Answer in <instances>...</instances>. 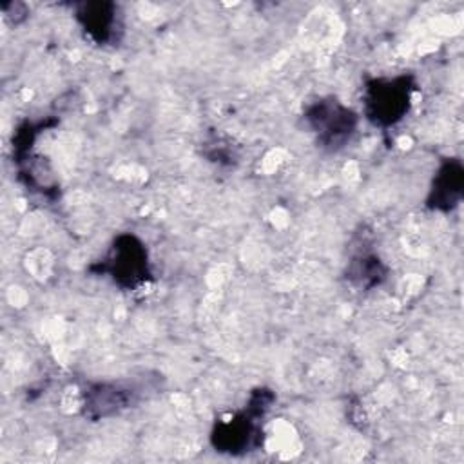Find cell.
<instances>
[{"mask_svg": "<svg viewBox=\"0 0 464 464\" xmlns=\"http://www.w3.org/2000/svg\"><path fill=\"white\" fill-rule=\"evenodd\" d=\"M276 395L268 388L250 392L245 408L230 419L216 420L210 431V444L216 451L227 455H245L263 446L261 419L274 404Z\"/></svg>", "mask_w": 464, "mask_h": 464, "instance_id": "obj_1", "label": "cell"}, {"mask_svg": "<svg viewBox=\"0 0 464 464\" xmlns=\"http://www.w3.org/2000/svg\"><path fill=\"white\" fill-rule=\"evenodd\" d=\"M417 82L413 74L370 78L362 91V111L366 120L381 129L397 125L410 111Z\"/></svg>", "mask_w": 464, "mask_h": 464, "instance_id": "obj_2", "label": "cell"}, {"mask_svg": "<svg viewBox=\"0 0 464 464\" xmlns=\"http://www.w3.org/2000/svg\"><path fill=\"white\" fill-rule=\"evenodd\" d=\"M96 276H109L120 288L136 290L152 279L149 252L145 243L130 234H118L107 254L89 266Z\"/></svg>", "mask_w": 464, "mask_h": 464, "instance_id": "obj_3", "label": "cell"}, {"mask_svg": "<svg viewBox=\"0 0 464 464\" xmlns=\"http://www.w3.org/2000/svg\"><path fill=\"white\" fill-rule=\"evenodd\" d=\"M303 120L315 136L317 145L328 152L344 149L359 125L357 112L334 96H324L306 105Z\"/></svg>", "mask_w": 464, "mask_h": 464, "instance_id": "obj_4", "label": "cell"}, {"mask_svg": "<svg viewBox=\"0 0 464 464\" xmlns=\"http://www.w3.org/2000/svg\"><path fill=\"white\" fill-rule=\"evenodd\" d=\"M140 392L123 382H92L83 390L82 413L91 420L109 419L134 406Z\"/></svg>", "mask_w": 464, "mask_h": 464, "instance_id": "obj_5", "label": "cell"}, {"mask_svg": "<svg viewBox=\"0 0 464 464\" xmlns=\"http://www.w3.org/2000/svg\"><path fill=\"white\" fill-rule=\"evenodd\" d=\"M74 18L82 31L98 45H109L121 36V14L114 2H78Z\"/></svg>", "mask_w": 464, "mask_h": 464, "instance_id": "obj_6", "label": "cell"}, {"mask_svg": "<svg viewBox=\"0 0 464 464\" xmlns=\"http://www.w3.org/2000/svg\"><path fill=\"white\" fill-rule=\"evenodd\" d=\"M464 196V165L459 158H446L439 165L428 196L426 207L437 212H451Z\"/></svg>", "mask_w": 464, "mask_h": 464, "instance_id": "obj_7", "label": "cell"}, {"mask_svg": "<svg viewBox=\"0 0 464 464\" xmlns=\"http://www.w3.org/2000/svg\"><path fill=\"white\" fill-rule=\"evenodd\" d=\"M388 277V266L375 254L355 256L346 268V279L361 290H372Z\"/></svg>", "mask_w": 464, "mask_h": 464, "instance_id": "obj_8", "label": "cell"}]
</instances>
